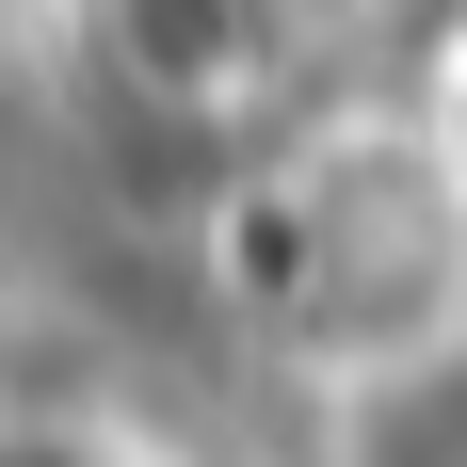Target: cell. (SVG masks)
I'll return each instance as SVG.
<instances>
[]
</instances>
